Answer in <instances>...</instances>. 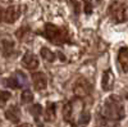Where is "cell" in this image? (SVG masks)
<instances>
[{
  "mask_svg": "<svg viewBox=\"0 0 128 127\" xmlns=\"http://www.w3.org/2000/svg\"><path fill=\"white\" fill-rule=\"evenodd\" d=\"M32 81H34L35 89L38 90V91L46 89V86H48V78L42 72H34L32 73Z\"/></svg>",
  "mask_w": 128,
  "mask_h": 127,
  "instance_id": "8992f818",
  "label": "cell"
},
{
  "mask_svg": "<svg viewBox=\"0 0 128 127\" xmlns=\"http://www.w3.org/2000/svg\"><path fill=\"white\" fill-rule=\"evenodd\" d=\"M83 4H84V13H86V14H91L92 9H94V5L91 3V0H83Z\"/></svg>",
  "mask_w": 128,
  "mask_h": 127,
  "instance_id": "ffe728a7",
  "label": "cell"
},
{
  "mask_svg": "<svg viewBox=\"0 0 128 127\" xmlns=\"http://www.w3.org/2000/svg\"><path fill=\"white\" fill-rule=\"evenodd\" d=\"M19 127H32L31 124H28V123H24V124H22V126H19Z\"/></svg>",
  "mask_w": 128,
  "mask_h": 127,
  "instance_id": "7402d4cb",
  "label": "cell"
},
{
  "mask_svg": "<svg viewBox=\"0 0 128 127\" xmlns=\"http://www.w3.org/2000/svg\"><path fill=\"white\" fill-rule=\"evenodd\" d=\"M22 66L26 69L34 71L38 67V59H37L36 55L31 54V53H27V54H24V57L22 58Z\"/></svg>",
  "mask_w": 128,
  "mask_h": 127,
  "instance_id": "52a82bcc",
  "label": "cell"
},
{
  "mask_svg": "<svg viewBox=\"0 0 128 127\" xmlns=\"http://www.w3.org/2000/svg\"><path fill=\"white\" fill-rule=\"evenodd\" d=\"M113 85H114V75L110 69H108V71H105L104 75H102L101 86L105 91H110L113 89Z\"/></svg>",
  "mask_w": 128,
  "mask_h": 127,
  "instance_id": "ba28073f",
  "label": "cell"
},
{
  "mask_svg": "<svg viewBox=\"0 0 128 127\" xmlns=\"http://www.w3.org/2000/svg\"><path fill=\"white\" fill-rule=\"evenodd\" d=\"M42 36L55 45H62L70 41L69 32L66 27H59L52 23H46L42 31Z\"/></svg>",
  "mask_w": 128,
  "mask_h": 127,
  "instance_id": "6da1fadb",
  "label": "cell"
},
{
  "mask_svg": "<svg viewBox=\"0 0 128 127\" xmlns=\"http://www.w3.org/2000/svg\"><path fill=\"white\" fill-rule=\"evenodd\" d=\"M73 112H74V101H68L66 105H64V109H63L64 121H67L69 123H73Z\"/></svg>",
  "mask_w": 128,
  "mask_h": 127,
  "instance_id": "8fae6325",
  "label": "cell"
},
{
  "mask_svg": "<svg viewBox=\"0 0 128 127\" xmlns=\"http://www.w3.org/2000/svg\"><path fill=\"white\" fill-rule=\"evenodd\" d=\"M44 117H45V121L46 122H52V121L56 118V105L54 103H49L48 104V107L45 109Z\"/></svg>",
  "mask_w": 128,
  "mask_h": 127,
  "instance_id": "4fadbf2b",
  "label": "cell"
},
{
  "mask_svg": "<svg viewBox=\"0 0 128 127\" xmlns=\"http://www.w3.org/2000/svg\"><path fill=\"white\" fill-rule=\"evenodd\" d=\"M23 83H26V76H23L20 72H17L16 76L5 80V85L10 89H20Z\"/></svg>",
  "mask_w": 128,
  "mask_h": 127,
  "instance_id": "5b68a950",
  "label": "cell"
},
{
  "mask_svg": "<svg viewBox=\"0 0 128 127\" xmlns=\"http://www.w3.org/2000/svg\"><path fill=\"white\" fill-rule=\"evenodd\" d=\"M41 57L44 58L45 60H48V62H54L55 60V54L48 48H42L41 49Z\"/></svg>",
  "mask_w": 128,
  "mask_h": 127,
  "instance_id": "5bb4252c",
  "label": "cell"
},
{
  "mask_svg": "<svg viewBox=\"0 0 128 127\" xmlns=\"http://www.w3.org/2000/svg\"><path fill=\"white\" fill-rule=\"evenodd\" d=\"M13 49H14V44L12 41H3V51H4V55L5 57H9L10 54L13 53Z\"/></svg>",
  "mask_w": 128,
  "mask_h": 127,
  "instance_id": "9a60e30c",
  "label": "cell"
},
{
  "mask_svg": "<svg viewBox=\"0 0 128 127\" xmlns=\"http://www.w3.org/2000/svg\"><path fill=\"white\" fill-rule=\"evenodd\" d=\"M4 14H5V12H4L2 8H0V22H2V21H4Z\"/></svg>",
  "mask_w": 128,
  "mask_h": 127,
  "instance_id": "44dd1931",
  "label": "cell"
},
{
  "mask_svg": "<svg viewBox=\"0 0 128 127\" xmlns=\"http://www.w3.org/2000/svg\"><path fill=\"white\" fill-rule=\"evenodd\" d=\"M118 60L122 69L128 73V48H122L118 54Z\"/></svg>",
  "mask_w": 128,
  "mask_h": 127,
  "instance_id": "7c38bea8",
  "label": "cell"
},
{
  "mask_svg": "<svg viewBox=\"0 0 128 127\" xmlns=\"http://www.w3.org/2000/svg\"><path fill=\"white\" fill-rule=\"evenodd\" d=\"M91 119V114L88 112H82L81 115H80V119H78V123L80 126H87L88 122Z\"/></svg>",
  "mask_w": 128,
  "mask_h": 127,
  "instance_id": "e0dca14e",
  "label": "cell"
},
{
  "mask_svg": "<svg viewBox=\"0 0 128 127\" xmlns=\"http://www.w3.org/2000/svg\"><path fill=\"white\" fill-rule=\"evenodd\" d=\"M30 112L35 117V119L38 121V117L42 114V107H41L40 104H35V105H32V107L30 108Z\"/></svg>",
  "mask_w": 128,
  "mask_h": 127,
  "instance_id": "2e32d148",
  "label": "cell"
},
{
  "mask_svg": "<svg viewBox=\"0 0 128 127\" xmlns=\"http://www.w3.org/2000/svg\"><path fill=\"white\" fill-rule=\"evenodd\" d=\"M91 83L86 80V78H78L74 83V87H73V91L76 94V96L78 98H83V96H87V95L91 94Z\"/></svg>",
  "mask_w": 128,
  "mask_h": 127,
  "instance_id": "277c9868",
  "label": "cell"
},
{
  "mask_svg": "<svg viewBox=\"0 0 128 127\" xmlns=\"http://www.w3.org/2000/svg\"><path fill=\"white\" fill-rule=\"evenodd\" d=\"M96 2H98V3H100V2H102V0H96Z\"/></svg>",
  "mask_w": 128,
  "mask_h": 127,
  "instance_id": "603a6c76",
  "label": "cell"
},
{
  "mask_svg": "<svg viewBox=\"0 0 128 127\" xmlns=\"http://www.w3.org/2000/svg\"><path fill=\"white\" fill-rule=\"evenodd\" d=\"M102 114H104V117L108 118V119L120 121L122 118H124L126 112H124V107H123L122 101L116 96H110L104 103Z\"/></svg>",
  "mask_w": 128,
  "mask_h": 127,
  "instance_id": "7a4b0ae2",
  "label": "cell"
},
{
  "mask_svg": "<svg viewBox=\"0 0 128 127\" xmlns=\"http://www.w3.org/2000/svg\"><path fill=\"white\" fill-rule=\"evenodd\" d=\"M109 12L113 17V19L118 23H122V22H126L128 19V7L123 5V4H114Z\"/></svg>",
  "mask_w": 128,
  "mask_h": 127,
  "instance_id": "3957f363",
  "label": "cell"
},
{
  "mask_svg": "<svg viewBox=\"0 0 128 127\" xmlns=\"http://www.w3.org/2000/svg\"><path fill=\"white\" fill-rule=\"evenodd\" d=\"M34 100V94H32L30 90H24L22 92V96H20V101L23 104H28Z\"/></svg>",
  "mask_w": 128,
  "mask_h": 127,
  "instance_id": "ac0fdd59",
  "label": "cell"
},
{
  "mask_svg": "<svg viewBox=\"0 0 128 127\" xmlns=\"http://www.w3.org/2000/svg\"><path fill=\"white\" fill-rule=\"evenodd\" d=\"M5 117L13 123H18L20 119V110L17 105H12L9 109H6L5 112Z\"/></svg>",
  "mask_w": 128,
  "mask_h": 127,
  "instance_id": "30bf717a",
  "label": "cell"
},
{
  "mask_svg": "<svg viewBox=\"0 0 128 127\" xmlns=\"http://www.w3.org/2000/svg\"><path fill=\"white\" fill-rule=\"evenodd\" d=\"M19 16H20V12H19V8L18 7H9L5 10L4 21H5L6 23H13L16 19H18Z\"/></svg>",
  "mask_w": 128,
  "mask_h": 127,
  "instance_id": "9c48e42d",
  "label": "cell"
},
{
  "mask_svg": "<svg viewBox=\"0 0 128 127\" xmlns=\"http://www.w3.org/2000/svg\"><path fill=\"white\" fill-rule=\"evenodd\" d=\"M10 98H12V94L9 91H0V107L3 108Z\"/></svg>",
  "mask_w": 128,
  "mask_h": 127,
  "instance_id": "d6986e66",
  "label": "cell"
}]
</instances>
